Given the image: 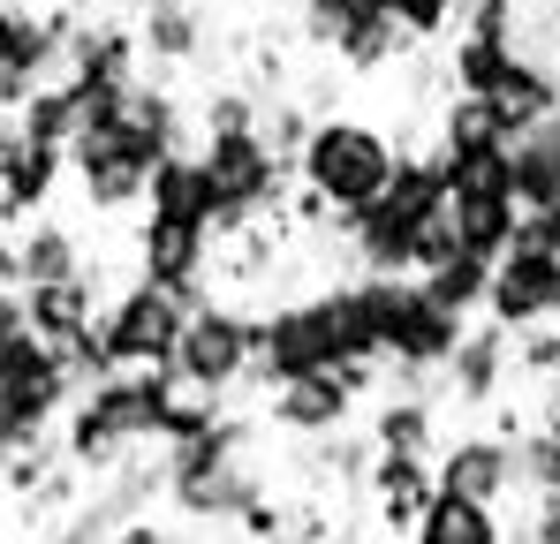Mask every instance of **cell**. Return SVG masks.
I'll return each instance as SVG.
<instances>
[{"label":"cell","instance_id":"9a60e30c","mask_svg":"<svg viewBox=\"0 0 560 544\" xmlns=\"http://www.w3.org/2000/svg\"><path fill=\"white\" fill-rule=\"evenodd\" d=\"M137 38H144V69L175 76V69H189V61H205L212 23H205L197 0H152V8L137 15Z\"/></svg>","mask_w":560,"mask_h":544},{"label":"cell","instance_id":"9c48e42d","mask_svg":"<svg viewBox=\"0 0 560 544\" xmlns=\"http://www.w3.org/2000/svg\"><path fill=\"white\" fill-rule=\"evenodd\" d=\"M0 280L8 287H61V280H92V250L69 220L38 212L31 227H8L0 243Z\"/></svg>","mask_w":560,"mask_h":544},{"label":"cell","instance_id":"277c9868","mask_svg":"<svg viewBox=\"0 0 560 544\" xmlns=\"http://www.w3.org/2000/svg\"><path fill=\"white\" fill-rule=\"evenodd\" d=\"M258 348H266V310H235V303H197L189 310V333L175 348V370L189 386H212V393H235L250 386L258 370Z\"/></svg>","mask_w":560,"mask_h":544},{"label":"cell","instance_id":"d4e9b609","mask_svg":"<svg viewBox=\"0 0 560 544\" xmlns=\"http://www.w3.org/2000/svg\"><path fill=\"white\" fill-rule=\"evenodd\" d=\"M394 23L409 31V46H432V38L463 31V0H394Z\"/></svg>","mask_w":560,"mask_h":544},{"label":"cell","instance_id":"3957f363","mask_svg":"<svg viewBox=\"0 0 560 544\" xmlns=\"http://www.w3.org/2000/svg\"><path fill=\"white\" fill-rule=\"evenodd\" d=\"M183 333H189V303L167 295V287H152V280H137V272L98 310V341H106V356L121 370H167L175 348H183Z\"/></svg>","mask_w":560,"mask_h":544},{"label":"cell","instance_id":"44dd1931","mask_svg":"<svg viewBox=\"0 0 560 544\" xmlns=\"http://www.w3.org/2000/svg\"><path fill=\"white\" fill-rule=\"evenodd\" d=\"M523 61V46H500V38H463L455 31V54H447V91L463 98H492L508 84V69Z\"/></svg>","mask_w":560,"mask_h":544},{"label":"cell","instance_id":"484cf974","mask_svg":"<svg viewBox=\"0 0 560 544\" xmlns=\"http://www.w3.org/2000/svg\"><path fill=\"white\" fill-rule=\"evenodd\" d=\"M523 544H560V492L530 499V515H523Z\"/></svg>","mask_w":560,"mask_h":544},{"label":"cell","instance_id":"cb8c5ba5","mask_svg":"<svg viewBox=\"0 0 560 544\" xmlns=\"http://www.w3.org/2000/svg\"><path fill=\"white\" fill-rule=\"evenodd\" d=\"M372 15H394V0H303V46L334 54L349 23H372Z\"/></svg>","mask_w":560,"mask_h":544},{"label":"cell","instance_id":"ffe728a7","mask_svg":"<svg viewBox=\"0 0 560 544\" xmlns=\"http://www.w3.org/2000/svg\"><path fill=\"white\" fill-rule=\"evenodd\" d=\"M372 431L378 447H401V453H440V401L432 393H378L372 401Z\"/></svg>","mask_w":560,"mask_h":544},{"label":"cell","instance_id":"4316f807","mask_svg":"<svg viewBox=\"0 0 560 544\" xmlns=\"http://www.w3.org/2000/svg\"><path fill=\"white\" fill-rule=\"evenodd\" d=\"M106 544H183V530H167V522H152V515H137V522H121Z\"/></svg>","mask_w":560,"mask_h":544},{"label":"cell","instance_id":"ac0fdd59","mask_svg":"<svg viewBox=\"0 0 560 544\" xmlns=\"http://www.w3.org/2000/svg\"><path fill=\"white\" fill-rule=\"evenodd\" d=\"M23 303H31V333H46L61 348V341H77V333L98 326V310L114 303V287L92 272V280H61V287H23Z\"/></svg>","mask_w":560,"mask_h":544},{"label":"cell","instance_id":"ba28073f","mask_svg":"<svg viewBox=\"0 0 560 544\" xmlns=\"http://www.w3.org/2000/svg\"><path fill=\"white\" fill-rule=\"evenodd\" d=\"M440 492H463V499H485V507L523 499V447H515L500 424H485V431H447V439H440Z\"/></svg>","mask_w":560,"mask_h":544},{"label":"cell","instance_id":"8992f818","mask_svg":"<svg viewBox=\"0 0 560 544\" xmlns=\"http://www.w3.org/2000/svg\"><path fill=\"white\" fill-rule=\"evenodd\" d=\"M129 265H137V280L183 295L189 310H197V303H212L220 235H212V227H175V220H137V235H129Z\"/></svg>","mask_w":560,"mask_h":544},{"label":"cell","instance_id":"7c38bea8","mask_svg":"<svg viewBox=\"0 0 560 544\" xmlns=\"http://www.w3.org/2000/svg\"><path fill=\"white\" fill-rule=\"evenodd\" d=\"M432 492H440V453H401V447H378L372 476H364V499H372V522L386 530V537H409V530L424 522Z\"/></svg>","mask_w":560,"mask_h":544},{"label":"cell","instance_id":"603a6c76","mask_svg":"<svg viewBox=\"0 0 560 544\" xmlns=\"http://www.w3.org/2000/svg\"><path fill=\"white\" fill-rule=\"evenodd\" d=\"M417 280H424V295H432V303H447V310H463V318H485V295H492V258L455 250L447 265L417 272Z\"/></svg>","mask_w":560,"mask_h":544},{"label":"cell","instance_id":"52a82bcc","mask_svg":"<svg viewBox=\"0 0 560 544\" xmlns=\"http://www.w3.org/2000/svg\"><path fill=\"white\" fill-rule=\"evenodd\" d=\"M485 318L508 326V333H538L560 326V258L538 243H515L500 265H492V295H485Z\"/></svg>","mask_w":560,"mask_h":544},{"label":"cell","instance_id":"83f0119b","mask_svg":"<svg viewBox=\"0 0 560 544\" xmlns=\"http://www.w3.org/2000/svg\"><path fill=\"white\" fill-rule=\"evenodd\" d=\"M334 544H364V537H334Z\"/></svg>","mask_w":560,"mask_h":544},{"label":"cell","instance_id":"6da1fadb","mask_svg":"<svg viewBox=\"0 0 560 544\" xmlns=\"http://www.w3.org/2000/svg\"><path fill=\"white\" fill-rule=\"evenodd\" d=\"M401 152L409 144H394L372 114H318L303 152H295V189L318 197L334 220H357V212H372L378 197L394 189Z\"/></svg>","mask_w":560,"mask_h":544},{"label":"cell","instance_id":"e0dca14e","mask_svg":"<svg viewBox=\"0 0 560 544\" xmlns=\"http://www.w3.org/2000/svg\"><path fill=\"white\" fill-rule=\"evenodd\" d=\"M523 197L515 189H455V235H463V250H477V258H508L515 243H523Z\"/></svg>","mask_w":560,"mask_h":544},{"label":"cell","instance_id":"30bf717a","mask_svg":"<svg viewBox=\"0 0 560 544\" xmlns=\"http://www.w3.org/2000/svg\"><path fill=\"white\" fill-rule=\"evenodd\" d=\"M61 181H69V144H46L15 121L0 129V212H8V227H31Z\"/></svg>","mask_w":560,"mask_h":544},{"label":"cell","instance_id":"8fae6325","mask_svg":"<svg viewBox=\"0 0 560 544\" xmlns=\"http://www.w3.org/2000/svg\"><path fill=\"white\" fill-rule=\"evenodd\" d=\"M515 333L508 326H469V341L455 348V363L440 370V401H455L463 416H485V409H500V393L515 386Z\"/></svg>","mask_w":560,"mask_h":544},{"label":"cell","instance_id":"7a4b0ae2","mask_svg":"<svg viewBox=\"0 0 560 544\" xmlns=\"http://www.w3.org/2000/svg\"><path fill=\"white\" fill-rule=\"evenodd\" d=\"M121 91H84L92 114H84L77 144H69V181H77V197H84L92 220H129V212H144L152 167L167 159V152L121 114Z\"/></svg>","mask_w":560,"mask_h":544},{"label":"cell","instance_id":"5b68a950","mask_svg":"<svg viewBox=\"0 0 560 544\" xmlns=\"http://www.w3.org/2000/svg\"><path fill=\"white\" fill-rule=\"evenodd\" d=\"M378 386V363H349V370H318V378H295L266 393V424L280 439H334L357 424V401Z\"/></svg>","mask_w":560,"mask_h":544},{"label":"cell","instance_id":"2e32d148","mask_svg":"<svg viewBox=\"0 0 560 544\" xmlns=\"http://www.w3.org/2000/svg\"><path fill=\"white\" fill-rule=\"evenodd\" d=\"M61 453H69V469H77V476H114L121 461H137V439L98 409L92 393H77V401H69V416H61Z\"/></svg>","mask_w":560,"mask_h":544},{"label":"cell","instance_id":"d6986e66","mask_svg":"<svg viewBox=\"0 0 560 544\" xmlns=\"http://www.w3.org/2000/svg\"><path fill=\"white\" fill-rule=\"evenodd\" d=\"M409 544H508V522H500V507H485V499L432 492V507H424V522L409 530Z\"/></svg>","mask_w":560,"mask_h":544},{"label":"cell","instance_id":"7402d4cb","mask_svg":"<svg viewBox=\"0 0 560 544\" xmlns=\"http://www.w3.org/2000/svg\"><path fill=\"white\" fill-rule=\"evenodd\" d=\"M401 54H409V31H401L394 15L349 23V31H341V46H334V61H341L349 76H386V69H401Z\"/></svg>","mask_w":560,"mask_h":544},{"label":"cell","instance_id":"5bb4252c","mask_svg":"<svg viewBox=\"0 0 560 544\" xmlns=\"http://www.w3.org/2000/svg\"><path fill=\"white\" fill-rule=\"evenodd\" d=\"M515 121L492 106V98H463V91H447V106H440V121H432V152L455 167V159H492V152H515Z\"/></svg>","mask_w":560,"mask_h":544},{"label":"cell","instance_id":"4fadbf2b","mask_svg":"<svg viewBox=\"0 0 560 544\" xmlns=\"http://www.w3.org/2000/svg\"><path fill=\"white\" fill-rule=\"evenodd\" d=\"M137 220H175V227H212V235H220V189L205 175L197 144H189V152H167V159L152 167V189H144V212H137Z\"/></svg>","mask_w":560,"mask_h":544}]
</instances>
